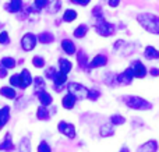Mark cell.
Returning <instances> with one entry per match:
<instances>
[{
  "label": "cell",
  "instance_id": "cell-23",
  "mask_svg": "<svg viewBox=\"0 0 159 152\" xmlns=\"http://www.w3.org/2000/svg\"><path fill=\"white\" fill-rule=\"evenodd\" d=\"M0 95L7 98V99H14V98L17 96L16 91H14L13 88H10V87H2V88H0Z\"/></svg>",
  "mask_w": 159,
  "mask_h": 152
},
{
  "label": "cell",
  "instance_id": "cell-21",
  "mask_svg": "<svg viewBox=\"0 0 159 152\" xmlns=\"http://www.w3.org/2000/svg\"><path fill=\"white\" fill-rule=\"evenodd\" d=\"M144 56L147 57V60H157L159 59V50L155 49L154 46H147L144 50Z\"/></svg>",
  "mask_w": 159,
  "mask_h": 152
},
{
  "label": "cell",
  "instance_id": "cell-9",
  "mask_svg": "<svg viewBox=\"0 0 159 152\" xmlns=\"http://www.w3.org/2000/svg\"><path fill=\"white\" fill-rule=\"evenodd\" d=\"M77 63H78V67L81 70H85V71H88V70H89L88 55L85 53V50H82V49L78 50V53H77Z\"/></svg>",
  "mask_w": 159,
  "mask_h": 152
},
{
  "label": "cell",
  "instance_id": "cell-38",
  "mask_svg": "<svg viewBox=\"0 0 159 152\" xmlns=\"http://www.w3.org/2000/svg\"><path fill=\"white\" fill-rule=\"evenodd\" d=\"M48 4H49V0H35V3H34L35 8H38L39 11H41L42 8H46Z\"/></svg>",
  "mask_w": 159,
  "mask_h": 152
},
{
  "label": "cell",
  "instance_id": "cell-43",
  "mask_svg": "<svg viewBox=\"0 0 159 152\" xmlns=\"http://www.w3.org/2000/svg\"><path fill=\"white\" fill-rule=\"evenodd\" d=\"M7 75V69H4L3 66H0V78H4Z\"/></svg>",
  "mask_w": 159,
  "mask_h": 152
},
{
  "label": "cell",
  "instance_id": "cell-39",
  "mask_svg": "<svg viewBox=\"0 0 159 152\" xmlns=\"http://www.w3.org/2000/svg\"><path fill=\"white\" fill-rule=\"evenodd\" d=\"M38 152H52V148H50V145L46 141H42L38 145Z\"/></svg>",
  "mask_w": 159,
  "mask_h": 152
},
{
  "label": "cell",
  "instance_id": "cell-29",
  "mask_svg": "<svg viewBox=\"0 0 159 152\" xmlns=\"http://www.w3.org/2000/svg\"><path fill=\"white\" fill-rule=\"evenodd\" d=\"M18 152H31V142H30V140H28L27 137L20 141Z\"/></svg>",
  "mask_w": 159,
  "mask_h": 152
},
{
  "label": "cell",
  "instance_id": "cell-32",
  "mask_svg": "<svg viewBox=\"0 0 159 152\" xmlns=\"http://www.w3.org/2000/svg\"><path fill=\"white\" fill-rule=\"evenodd\" d=\"M124 122H126V119H124L121 114H112V116H110V123H112L113 126H120V124H123Z\"/></svg>",
  "mask_w": 159,
  "mask_h": 152
},
{
  "label": "cell",
  "instance_id": "cell-36",
  "mask_svg": "<svg viewBox=\"0 0 159 152\" xmlns=\"http://www.w3.org/2000/svg\"><path fill=\"white\" fill-rule=\"evenodd\" d=\"M99 96H101V91H99V89H96V88H91V89H89V94H88V99L96 101Z\"/></svg>",
  "mask_w": 159,
  "mask_h": 152
},
{
  "label": "cell",
  "instance_id": "cell-37",
  "mask_svg": "<svg viewBox=\"0 0 159 152\" xmlns=\"http://www.w3.org/2000/svg\"><path fill=\"white\" fill-rule=\"evenodd\" d=\"M92 16L95 17L96 20H103V18H102V17H103V11H102V7H101V6H96V7H93Z\"/></svg>",
  "mask_w": 159,
  "mask_h": 152
},
{
  "label": "cell",
  "instance_id": "cell-15",
  "mask_svg": "<svg viewBox=\"0 0 159 152\" xmlns=\"http://www.w3.org/2000/svg\"><path fill=\"white\" fill-rule=\"evenodd\" d=\"M61 49H63V52L69 56L74 55L75 50H77L75 49L74 42H73L71 39H63V41H61Z\"/></svg>",
  "mask_w": 159,
  "mask_h": 152
},
{
  "label": "cell",
  "instance_id": "cell-24",
  "mask_svg": "<svg viewBox=\"0 0 159 152\" xmlns=\"http://www.w3.org/2000/svg\"><path fill=\"white\" fill-rule=\"evenodd\" d=\"M77 18V11L74 8H67L63 14V21L64 22H73Z\"/></svg>",
  "mask_w": 159,
  "mask_h": 152
},
{
  "label": "cell",
  "instance_id": "cell-11",
  "mask_svg": "<svg viewBox=\"0 0 159 152\" xmlns=\"http://www.w3.org/2000/svg\"><path fill=\"white\" fill-rule=\"evenodd\" d=\"M20 75H21V87H20V88H21V89L28 88V87H30L31 84L34 83V80H32V75H31L30 70H27V69H22V70H21V73H20Z\"/></svg>",
  "mask_w": 159,
  "mask_h": 152
},
{
  "label": "cell",
  "instance_id": "cell-13",
  "mask_svg": "<svg viewBox=\"0 0 159 152\" xmlns=\"http://www.w3.org/2000/svg\"><path fill=\"white\" fill-rule=\"evenodd\" d=\"M157 151H158V142L155 140H149V141L144 142L137 150V152H157Z\"/></svg>",
  "mask_w": 159,
  "mask_h": 152
},
{
  "label": "cell",
  "instance_id": "cell-27",
  "mask_svg": "<svg viewBox=\"0 0 159 152\" xmlns=\"http://www.w3.org/2000/svg\"><path fill=\"white\" fill-rule=\"evenodd\" d=\"M34 87H35V94L42 92V91H46V89H45L43 77H35V80H34Z\"/></svg>",
  "mask_w": 159,
  "mask_h": 152
},
{
  "label": "cell",
  "instance_id": "cell-42",
  "mask_svg": "<svg viewBox=\"0 0 159 152\" xmlns=\"http://www.w3.org/2000/svg\"><path fill=\"white\" fill-rule=\"evenodd\" d=\"M149 74H151L152 77H158V75H159V69H157V67L151 69V70H149Z\"/></svg>",
  "mask_w": 159,
  "mask_h": 152
},
{
  "label": "cell",
  "instance_id": "cell-5",
  "mask_svg": "<svg viewBox=\"0 0 159 152\" xmlns=\"http://www.w3.org/2000/svg\"><path fill=\"white\" fill-rule=\"evenodd\" d=\"M36 41H38V36L34 35L32 32L25 34V35L21 38V47L25 50V52H31L32 49H35Z\"/></svg>",
  "mask_w": 159,
  "mask_h": 152
},
{
  "label": "cell",
  "instance_id": "cell-16",
  "mask_svg": "<svg viewBox=\"0 0 159 152\" xmlns=\"http://www.w3.org/2000/svg\"><path fill=\"white\" fill-rule=\"evenodd\" d=\"M0 151H6V152L14 151V144H13V140H11V134L10 133L6 134L3 142L0 144Z\"/></svg>",
  "mask_w": 159,
  "mask_h": 152
},
{
  "label": "cell",
  "instance_id": "cell-41",
  "mask_svg": "<svg viewBox=\"0 0 159 152\" xmlns=\"http://www.w3.org/2000/svg\"><path fill=\"white\" fill-rule=\"evenodd\" d=\"M71 3L74 4H80V6H87L89 3V0H71Z\"/></svg>",
  "mask_w": 159,
  "mask_h": 152
},
{
  "label": "cell",
  "instance_id": "cell-45",
  "mask_svg": "<svg viewBox=\"0 0 159 152\" xmlns=\"http://www.w3.org/2000/svg\"><path fill=\"white\" fill-rule=\"evenodd\" d=\"M121 152H129V150H123V151H121Z\"/></svg>",
  "mask_w": 159,
  "mask_h": 152
},
{
  "label": "cell",
  "instance_id": "cell-7",
  "mask_svg": "<svg viewBox=\"0 0 159 152\" xmlns=\"http://www.w3.org/2000/svg\"><path fill=\"white\" fill-rule=\"evenodd\" d=\"M134 71V77L135 78H144L147 75V67L143 64L141 60H134L131 61V66H130Z\"/></svg>",
  "mask_w": 159,
  "mask_h": 152
},
{
  "label": "cell",
  "instance_id": "cell-26",
  "mask_svg": "<svg viewBox=\"0 0 159 152\" xmlns=\"http://www.w3.org/2000/svg\"><path fill=\"white\" fill-rule=\"evenodd\" d=\"M87 32H88V27H87V25H85V24H80L78 27L74 29L73 35H74L75 38L81 39V38H84V36L87 35Z\"/></svg>",
  "mask_w": 159,
  "mask_h": 152
},
{
  "label": "cell",
  "instance_id": "cell-4",
  "mask_svg": "<svg viewBox=\"0 0 159 152\" xmlns=\"http://www.w3.org/2000/svg\"><path fill=\"white\" fill-rule=\"evenodd\" d=\"M67 91H69V94L74 95L77 99H87L88 94H89V89H88L85 85L78 84V83H69Z\"/></svg>",
  "mask_w": 159,
  "mask_h": 152
},
{
  "label": "cell",
  "instance_id": "cell-31",
  "mask_svg": "<svg viewBox=\"0 0 159 152\" xmlns=\"http://www.w3.org/2000/svg\"><path fill=\"white\" fill-rule=\"evenodd\" d=\"M60 6H61V2H49V4H48V13H50V14H55V13H57L59 11V8H60Z\"/></svg>",
  "mask_w": 159,
  "mask_h": 152
},
{
  "label": "cell",
  "instance_id": "cell-3",
  "mask_svg": "<svg viewBox=\"0 0 159 152\" xmlns=\"http://www.w3.org/2000/svg\"><path fill=\"white\" fill-rule=\"evenodd\" d=\"M93 28H95V31L98 32V35H102V36H112L116 34L115 25L110 24L106 20H98V21L95 22V25H93Z\"/></svg>",
  "mask_w": 159,
  "mask_h": 152
},
{
  "label": "cell",
  "instance_id": "cell-10",
  "mask_svg": "<svg viewBox=\"0 0 159 152\" xmlns=\"http://www.w3.org/2000/svg\"><path fill=\"white\" fill-rule=\"evenodd\" d=\"M107 64V57L105 55H96L95 57L91 60L89 63V70L93 69H99V67H103Z\"/></svg>",
  "mask_w": 159,
  "mask_h": 152
},
{
  "label": "cell",
  "instance_id": "cell-14",
  "mask_svg": "<svg viewBox=\"0 0 159 152\" xmlns=\"http://www.w3.org/2000/svg\"><path fill=\"white\" fill-rule=\"evenodd\" d=\"M35 95H36V98L39 99V102H41V105H42V106L48 108L49 105H52L53 98H52V95H50L49 92L42 91V92H38V94H35Z\"/></svg>",
  "mask_w": 159,
  "mask_h": 152
},
{
  "label": "cell",
  "instance_id": "cell-40",
  "mask_svg": "<svg viewBox=\"0 0 159 152\" xmlns=\"http://www.w3.org/2000/svg\"><path fill=\"white\" fill-rule=\"evenodd\" d=\"M0 43L2 45L10 43V38H8V34L6 32V31H2V32H0Z\"/></svg>",
  "mask_w": 159,
  "mask_h": 152
},
{
  "label": "cell",
  "instance_id": "cell-2",
  "mask_svg": "<svg viewBox=\"0 0 159 152\" xmlns=\"http://www.w3.org/2000/svg\"><path fill=\"white\" fill-rule=\"evenodd\" d=\"M123 102L126 103L127 108L133 109V110H149V109H152V105L148 102V101L141 98V96H135V95L124 96Z\"/></svg>",
  "mask_w": 159,
  "mask_h": 152
},
{
  "label": "cell",
  "instance_id": "cell-44",
  "mask_svg": "<svg viewBox=\"0 0 159 152\" xmlns=\"http://www.w3.org/2000/svg\"><path fill=\"white\" fill-rule=\"evenodd\" d=\"M107 4H109L110 7H117V6L120 4V2H117V0H115V2H113V0H112V2H109Z\"/></svg>",
  "mask_w": 159,
  "mask_h": 152
},
{
  "label": "cell",
  "instance_id": "cell-35",
  "mask_svg": "<svg viewBox=\"0 0 159 152\" xmlns=\"http://www.w3.org/2000/svg\"><path fill=\"white\" fill-rule=\"evenodd\" d=\"M32 64L36 67V69H42V67L45 66L43 57H41V56H35V57H32Z\"/></svg>",
  "mask_w": 159,
  "mask_h": 152
},
{
  "label": "cell",
  "instance_id": "cell-28",
  "mask_svg": "<svg viewBox=\"0 0 159 152\" xmlns=\"http://www.w3.org/2000/svg\"><path fill=\"white\" fill-rule=\"evenodd\" d=\"M16 60L13 57H3L0 60V66H3L4 69H14L16 67Z\"/></svg>",
  "mask_w": 159,
  "mask_h": 152
},
{
  "label": "cell",
  "instance_id": "cell-19",
  "mask_svg": "<svg viewBox=\"0 0 159 152\" xmlns=\"http://www.w3.org/2000/svg\"><path fill=\"white\" fill-rule=\"evenodd\" d=\"M112 123H105V124H102L101 127H99V136L101 137H110L115 134V130H113L112 127Z\"/></svg>",
  "mask_w": 159,
  "mask_h": 152
},
{
  "label": "cell",
  "instance_id": "cell-30",
  "mask_svg": "<svg viewBox=\"0 0 159 152\" xmlns=\"http://www.w3.org/2000/svg\"><path fill=\"white\" fill-rule=\"evenodd\" d=\"M105 84L106 85H115V84H119L117 83V74H113V73H107L106 77H105Z\"/></svg>",
  "mask_w": 159,
  "mask_h": 152
},
{
  "label": "cell",
  "instance_id": "cell-6",
  "mask_svg": "<svg viewBox=\"0 0 159 152\" xmlns=\"http://www.w3.org/2000/svg\"><path fill=\"white\" fill-rule=\"evenodd\" d=\"M59 131H60L63 136H66L67 138L73 140L75 138V127L71 124V123H67V122H60L57 126Z\"/></svg>",
  "mask_w": 159,
  "mask_h": 152
},
{
  "label": "cell",
  "instance_id": "cell-18",
  "mask_svg": "<svg viewBox=\"0 0 159 152\" xmlns=\"http://www.w3.org/2000/svg\"><path fill=\"white\" fill-rule=\"evenodd\" d=\"M59 71L60 73H63V74H69L70 71H71V69H73V64H71V61H69L67 59H59Z\"/></svg>",
  "mask_w": 159,
  "mask_h": 152
},
{
  "label": "cell",
  "instance_id": "cell-1",
  "mask_svg": "<svg viewBox=\"0 0 159 152\" xmlns=\"http://www.w3.org/2000/svg\"><path fill=\"white\" fill-rule=\"evenodd\" d=\"M137 21L145 31L154 35H159V17L152 13H141L137 16Z\"/></svg>",
  "mask_w": 159,
  "mask_h": 152
},
{
  "label": "cell",
  "instance_id": "cell-12",
  "mask_svg": "<svg viewBox=\"0 0 159 152\" xmlns=\"http://www.w3.org/2000/svg\"><path fill=\"white\" fill-rule=\"evenodd\" d=\"M75 102H77V98L67 92V95H64L63 99H61V106H63L64 109H67V110H71L75 106Z\"/></svg>",
  "mask_w": 159,
  "mask_h": 152
},
{
  "label": "cell",
  "instance_id": "cell-34",
  "mask_svg": "<svg viewBox=\"0 0 159 152\" xmlns=\"http://www.w3.org/2000/svg\"><path fill=\"white\" fill-rule=\"evenodd\" d=\"M10 84L13 87H18L20 88V87H21V75L20 74H13L10 77Z\"/></svg>",
  "mask_w": 159,
  "mask_h": 152
},
{
  "label": "cell",
  "instance_id": "cell-33",
  "mask_svg": "<svg viewBox=\"0 0 159 152\" xmlns=\"http://www.w3.org/2000/svg\"><path fill=\"white\" fill-rule=\"evenodd\" d=\"M56 75H57V70H56L55 67H49V69L45 70V77H46L48 80H53V81H55Z\"/></svg>",
  "mask_w": 159,
  "mask_h": 152
},
{
  "label": "cell",
  "instance_id": "cell-20",
  "mask_svg": "<svg viewBox=\"0 0 159 152\" xmlns=\"http://www.w3.org/2000/svg\"><path fill=\"white\" fill-rule=\"evenodd\" d=\"M8 119H10V108L4 106V108L0 109V130L7 124Z\"/></svg>",
  "mask_w": 159,
  "mask_h": 152
},
{
  "label": "cell",
  "instance_id": "cell-22",
  "mask_svg": "<svg viewBox=\"0 0 159 152\" xmlns=\"http://www.w3.org/2000/svg\"><path fill=\"white\" fill-rule=\"evenodd\" d=\"M38 41L43 45H49L55 41V35H53L52 32H49V31H46V32H41L38 35Z\"/></svg>",
  "mask_w": 159,
  "mask_h": 152
},
{
  "label": "cell",
  "instance_id": "cell-17",
  "mask_svg": "<svg viewBox=\"0 0 159 152\" xmlns=\"http://www.w3.org/2000/svg\"><path fill=\"white\" fill-rule=\"evenodd\" d=\"M6 10L8 13H20V11H22V2L21 0H13V2L6 4Z\"/></svg>",
  "mask_w": 159,
  "mask_h": 152
},
{
  "label": "cell",
  "instance_id": "cell-25",
  "mask_svg": "<svg viewBox=\"0 0 159 152\" xmlns=\"http://www.w3.org/2000/svg\"><path fill=\"white\" fill-rule=\"evenodd\" d=\"M49 117H50V113H49V110H48V108L39 106V108L36 109V119L38 120H48Z\"/></svg>",
  "mask_w": 159,
  "mask_h": 152
},
{
  "label": "cell",
  "instance_id": "cell-8",
  "mask_svg": "<svg viewBox=\"0 0 159 152\" xmlns=\"http://www.w3.org/2000/svg\"><path fill=\"white\" fill-rule=\"evenodd\" d=\"M133 78H135L134 77V71H133L131 67H129V69H126L123 73L117 74V83L119 84H124V85H129V84H131Z\"/></svg>",
  "mask_w": 159,
  "mask_h": 152
}]
</instances>
